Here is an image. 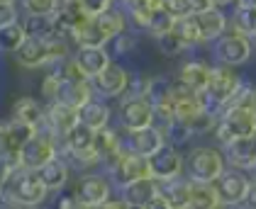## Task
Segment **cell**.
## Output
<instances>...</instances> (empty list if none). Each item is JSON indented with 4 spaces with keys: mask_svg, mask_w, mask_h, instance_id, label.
I'll use <instances>...</instances> for the list:
<instances>
[{
    "mask_svg": "<svg viewBox=\"0 0 256 209\" xmlns=\"http://www.w3.org/2000/svg\"><path fill=\"white\" fill-rule=\"evenodd\" d=\"M124 151H127V146H124V139L120 136L118 129H112L108 124V127L96 132V153H98L100 163H105L110 168Z\"/></svg>",
    "mask_w": 256,
    "mask_h": 209,
    "instance_id": "21",
    "label": "cell"
},
{
    "mask_svg": "<svg viewBox=\"0 0 256 209\" xmlns=\"http://www.w3.org/2000/svg\"><path fill=\"white\" fill-rule=\"evenodd\" d=\"M112 119V107L102 100V97H90L83 107H78V122L86 124L88 129H102L108 127Z\"/></svg>",
    "mask_w": 256,
    "mask_h": 209,
    "instance_id": "25",
    "label": "cell"
},
{
    "mask_svg": "<svg viewBox=\"0 0 256 209\" xmlns=\"http://www.w3.org/2000/svg\"><path fill=\"white\" fill-rule=\"evenodd\" d=\"M22 12L18 0H0V27H8L12 22H20Z\"/></svg>",
    "mask_w": 256,
    "mask_h": 209,
    "instance_id": "39",
    "label": "cell"
},
{
    "mask_svg": "<svg viewBox=\"0 0 256 209\" xmlns=\"http://www.w3.org/2000/svg\"><path fill=\"white\" fill-rule=\"evenodd\" d=\"M161 7H164L166 12H171L176 19L193 15V2H190V0H164Z\"/></svg>",
    "mask_w": 256,
    "mask_h": 209,
    "instance_id": "40",
    "label": "cell"
},
{
    "mask_svg": "<svg viewBox=\"0 0 256 209\" xmlns=\"http://www.w3.org/2000/svg\"><path fill=\"white\" fill-rule=\"evenodd\" d=\"M118 114H120V129L124 134L139 132L144 127L156 124V117H154L152 105L142 95H122Z\"/></svg>",
    "mask_w": 256,
    "mask_h": 209,
    "instance_id": "7",
    "label": "cell"
},
{
    "mask_svg": "<svg viewBox=\"0 0 256 209\" xmlns=\"http://www.w3.org/2000/svg\"><path fill=\"white\" fill-rule=\"evenodd\" d=\"M158 192L166 197L171 209H188V205H190V178L178 175L174 180L158 183Z\"/></svg>",
    "mask_w": 256,
    "mask_h": 209,
    "instance_id": "27",
    "label": "cell"
},
{
    "mask_svg": "<svg viewBox=\"0 0 256 209\" xmlns=\"http://www.w3.org/2000/svg\"><path fill=\"white\" fill-rule=\"evenodd\" d=\"M249 185H252V175L246 171H236V168H224V173L215 180V188L222 205L244 202V197L249 192Z\"/></svg>",
    "mask_w": 256,
    "mask_h": 209,
    "instance_id": "12",
    "label": "cell"
},
{
    "mask_svg": "<svg viewBox=\"0 0 256 209\" xmlns=\"http://www.w3.org/2000/svg\"><path fill=\"white\" fill-rule=\"evenodd\" d=\"M252 139H254V144H256V132H254V136H252Z\"/></svg>",
    "mask_w": 256,
    "mask_h": 209,
    "instance_id": "54",
    "label": "cell"
},
{
    "mask_svg": "<svg viewBox=\"0 0 256 209\" xmlns=\"http://www.w3.org/2000/svg\"><path fill=\"white\" fill-rule=\"evenodd\" d=\"M249 173H252V180H256V171H249Z\"/></svg>",
    "mask_w": 256,
    "mask_h": 209,
    "instance_id": "53",
    "label": "cell"
},
{
    "mask_svg": "<svg viewBox=\"0 0 256 209\" xmlns=\"http://www.w3.org/2000/svg\"><path fill=\"white\" fill-rule=\"evenodd\" d=\"M2 195H8L10 200H15L18 205L32 209L40 207L42 202L46 200V188L40 183L37 173L27 171V168H12V173L8 175V180L2 183Z\"/></svg>",
    "mask_w": 256,
    "mask_h": 209,
    "instance_id": "2",
    "label": "cell"
},
{
    "mask_svg": "<svg viewBox=\"0 0 256 209\" xmlns=\"http://www.w3.org/2000/svg\"><path fill=\"white\" fill-rule=\"evenodd\" d=\"M59 0H20L22 15H54Z\"/></svg>",
    "mask_w": 256,
    "mask_h": 209,
    "instance_id": "38",
    "label": "cell"
},
{
    "mask_svg": "<svg viewBox=\"0 0 256 209\" xmlns=\"http://www.w3.org/2000/svg\"><path fill=\"white\" fill-rule=\"evenodd\" d=\"M112 51H115V56H134V51H137L139 46V39L134 32H130V29H124V32H120L115 39H110V44H108Z\"/></svg>",
    "mask_w": 256,
    "mask_h": 209,
    "instance_id": "36",
    "label": "cell"
},
{
    "mask_svg": "<svg viewBox=\"0 0 256 209\" xmlns=\"http://www.w3.org/2000/svg\"><path fill=\"white\" fill-rule=\"evenodd\" d=\"M130 76H132V71H127L122 63H118V61H110L98 76L90 80L93 93L98 97H102V100H118V97H122L127 93Z\"/></svg>",
    "mask_w": 256,
    "mask_h": 209,
    "instance_id": "8",
    "label": "cell"
},
{
    "mask_svg": "<svg viewBox=\"0 0 256 209\" xmlns=\"http://www.w3.org/2000/svg\"><path fill=\"white\" fill-rule=\"evenodd\" d=\"M96 19V24L100 27V32L108 37V41L110 39H115L120 34V32H124V29H130V24H127V12H122L120 7H110V10H105V12H100Z\"/></svg>",
    "mask_w": 256,
    "mask_h": 209,
    "instance_id": "29",
    "label": "cell"
},
{
    "mask_svg": "<svg viewBox=\"0 0 256 209\" xmlns=\"http://www.w3.org/2000/svg\"><path fill=\"white\" fill-rule=\"evenodd\" d=\"M56 83H59V73L52 68L46 76L42 78V83H40V90H42V97H44V100L52 102V95H54V90H56Z\"/></svg>",
    "mask_w": 256,
    "mask_h": 209,
    "instance_id": "42",
    "label": "cell"
},
{
    "mask_svg": "<svg viewBox=\"0 0 256 209\" xmlns=\"http://www.w3.org/2000/svg\"><path fill=\"white\" fill-rule=\"evenodd\" d=\"M220 151L224 156L227 168H236V171H252L256 166V144L252 136L244 139H232L224 146H220Z\"/></svg>",
    "mask_w": 256,
    "mask_h": 209,
    "instance_id": "15",
    "label": "cell"
},
{
    "mask_svg": "<svg viewBox=\"0 0 256 209\" xmlns=\"http://www.w3.org/2000/svg\"><path fill=\"white\" fill-rule=\"evenodd\" d=\"M217 122H220V112L215 110H208V107H202L198 114H193L188 122H183L186 127H188V132L193 134V139L196 136H208V134L215 132Z\"/></svg>",
    "mask_w": 256,
    "mask_h": 209,
    "instance_id": "31",
    "label": "cell"
},
{
    "mask_svg": "<svg viewBox=\"0 0 256 209\" xmlns=\"http://www.w3.org/2000/svg\"><path fill=\"white\" fill-rule=\"evenodd\" d=\"M34 132H37V129L30 127V124L15 122L12 117H2V119H0V153L18 166V153H20V149L24 146V141Z\"/></svg>",
    "mask_w": 256,
    "mask_h": 209,
    "instance_id": "11",
    "label": "cell"
},
{
    "mask_svg": "<svg viewBox=\"0 0 256 209\" xmlns=\"http://www.w3.org/2000/svg\"><path fill=\"white\" fill-rule=\"evenodd\" d=\"M254 132H256V112L244 110V107H236V105H227L222 110V114H220V122H217L212 134H215L217 144L224 146L232 139L254 136Z\"/></svg>",
    "mask_w": 256,
    "mask_h": 209,
    "instance_id": "6",
    "label": "cell"
},
{
    "mask_svg": "<svg viewBox=\"0 0 256 209\" xmlns=\"http://www.w3.org/2000/svg\"><path fill=\"white\" fill-rule=\"evenodd\" d=\"M108 171H110V183H112L115 188H120V190H122L124 185L134 183V180L152 178V175H149L146 158H142V156H137V153H132V151H124Z\"/></svg>",
    "mask_w": 256,
    "mask_h": 209,
    "instance_id": "10",
    "label": "cell"
},
{
    "mask_svg": "<svg viewBox=\"0 0 256 209\" xmlns=\"http://www.w3.org/2000/svg\"><path fill=\"white\" fill-rule=\"evenodd\" d=\"M18 66L24 71H37V68H46L49 66V54H46V39H34L27 37L22 41V46L12 54Z\"/></svg>",
    "mask_w": 256,
    "mask_h": 209,
    "instance_id": "22",
    "label": "cell"
},
{
    "mask_svg": "<svg viewBox=\"0 0 256 209\" xmlns=\"http://www.w3.org/2000/svg\"><path fill=\"white\" fill-rule=\"evenodd\" d=\"M161 2H164V0H134L130 7L142 10V12H152V10H158V7H161ZM130 7H127V10H130Z\"/></svg>",
    "mask_w": 256,
    "mask_h": 209,
    "instance_id": "43",
    "label": "cell"
},
{
    "mask_svg": "<svg viewBox=\"0 0 256 209\" xmlns=\"http://www.w3.org/2000/svg\"><path fill=\"white\" fill-rule=\"evenodd\" d=\"M27 39L22 22H12L8 27H0V54H15Z\"/></svg>",
    "mask_w": 256,
    "mask_h": 209,
    "instance_id": "33",
    "label": "cell"
},
{
    "mask_svg": "<svg viewBox=\"0 0 256 209\" xmlns=\"http://www.w3.org/2000/svg\"><path fill=\"white\" fill-rule=\"evenodd\" d=\"M227 163L217 146H196L186 158V178L196 183H215L224 173Z\"/></svg>",
    "mask_w": 256,
    "mask_h": 209,
    "instance_id": "4",
    "label": "cell"
},
{
    "mask_svg": "<svg viewBox=\"0 0 256 209\" xmlns=\"http://www.w3.org/2000/svg\"><path fill=\"white\" fill-rule=\"evenodd\" d=\"M174 24H176V17H174L171 12H166L164 7H158V10H152V12H149V19H146V32L156 39V37L168 34V32H174Z\"/></svg>",
    "mask_w": 256,
    "mask_h": 209,
    "instance_id": "35",
    "label": "cell"
},
{
    "mask_svg": "<svg viewBox=\"0 0 256 209\" xmlns=\"http://www.w3.org/2000/svg\"><path fill=\"white\" fill-rule=\"evenodd\" d=\"M10 117H12L15 122H22V124H30V127L40 129L42 122H44V105L32 95H20L12 100Z\"/></svg>",
    "mask_w": 256,
    "mask_h": 209,
    "instance_id": "23",
    "label": "cell"
},
{
    "mask_svg": "<svg viewBox=\"0 0 256 209\" xmlns=\"http://www.w3.org/2000/svg\"><path fill=\"white\" fill-rule=\"evenodd\" d=\"M156 49H158V54L166 58H180L183 54L190 51V46L186 44V39L178 37L176 32H168L164 37H156Z\"/></svg>",
    "mask_w": 256,
    "mask_h": 209,
    "instance_id": "34",
    "label": "cell"
},
{
    "mask_svg": "<svg viewBox=\"0 0 256 209\" xmlns=\"http://www.w3.org/2000/svg\"><path fill=\"white\" fill-rule=\"evenodd\" d=\"M246 76L236 73V68L232 66H222V63H212V71H210V80L202 90L205 95V107L208 110H215L222 114V110L236 97V93L242 90Z\"/></svg>",
    "mask_w": 256,
    "mask_h": 209,
    "instance_id": "1",
    "label": "cell"
},
{
    "mask_svg": "<svg viewBox=\"0 0 256 209\" xmlns=\"http://www.w3.org/2000/svg\"><path fill=\"white\" fill-rule=\"evenodd\" d=\"M222 200L217 195L215 183H196L190 180V205L188 209H220Z\"/></svg>",
    "mask_w": 256,
    "mask_h": 209,
    "instance_id": "28",
    "label": "cell"
},
{
    "mask_svg": "<svg viewBox=\"0 0 256 209\" xmlns=\"http://www.w3.org/2000/svg\"><path fill=\"white\" fill-rule=\"evenodd\" d=\"M234 7H252V10H256V0H234Z\"/></svg>",
    "mask_w": 256,
    "mask_h": 209,
    "instance_id": "49",
    "label": "cell"
},
{
    "mask_svg": "<svg viewBox=\"0 0 256 209\" xmlns=\"http://www.w3.org/2000/svg\"><path fill=\"white\" fill-rule=\"evenodd\" d=\"M115 5V0H80V7L88 17H98L100 12L110 10Z\"/></svg>",
    "mask_w": 256,
    "mask_h": 209,
    "instance_id": "41",
    "label": "cell"
},
{
    "mask_svg": "<svg viewBox=\"0 0 256 209\" xmlns=\"http://www.w3.org/2000/svg\"><path fill=\"white\" fill-rule=\"evenodd\" d=\"M90 97H96L90 80H74V78L59 76V83H56V90H54V95H52V102H59V105L78 110Z\"/></svg>",
    "mask_w": 256,
    "mask_h": 209,
    "instance_id": "13",
    "label": "cell"
},
{
    "mask_svg": "<svg viewBox=\"0 0 256 209\" xmlns=\"http://www.w3.org/2000/svg\"><path fill=\"white\" fill-rule=\"evenodd\" d=\"M120 192H122L120 200L124 202V207L142 209L158 192V183L154 180V178H142V180H134V183L124 185Z\"/></svg>",
    "mask_w": 256,
    "mask_h": 209,
    "instance_id": "24",
    "label": "cell"
},
{
    "mask_svg": "<svg viewBox=\"0 0 256 209\" xmlns=\"http://www.w3.org/2000/svg\"><path fill=\"white\" fill-rule=\"evenodd\" d=\"M34 173H37L40 183L46 188V192H61L66 188V183H68V163L61 156L52 158L49 163H44Z\"/></svg>",
    "mask_w": 256,
    "mask_h": 209,
    "instance_id": "26",
    "label": "cell"
},
{
    "mask_svg": "<svg viewBox=\"0 0 256 209\" xmlns=\"http://www.w3.org/2000/svg\"><path fill=\"white\" fill-rule=\"evenodd\" d=\"M149 163V175L156 180V183H166V180H174L178 175H183V168H186V158L180 156L176 146L171 144H164L154 156L146 158Z\"/></svg>",
    "mask_w": 256,
    "mask_h": 209,
    "instance_id": "9",
    "label": "cell"
},
{
    "mask_svg": "<svg viewBox=\"0 0 256 209\" xmlns=\"http://www.w3.org/2000/svg\"><path fill=\"white\" fill-rule=\"evenodd\" d=\"M215 7H227V5H234V0H210Z\"/></svg>",
    "mask_w": 256,
    "mask_h": 209,
    "instance_id": "50",
    "label": "cell"
},
{
    "mask_svg": "<svg viewBox=\"0 0 256 209\" xmlns=\"http://www.w3.org/2000/svg\"><path fill=\"white\" fill-rule=\"evenodd\" d=\"M32 209H34V207H32Z\"/></svg>",
    "mask_w": 256,
    "mask_h": 209,
    "instance_id": "56",
    "label": "cell"
},
{
    "mask_svg": "<svg viewBox=\"0 0 256 209\" xmlns=\"http://www.w3.org/2000/svg\"><path fill=\"white\" fill-rule=\"evenodd\" d=\"M193 2V12H202V10H208V7H215L210 0H190Z\"/></svg>",
    "mask_w": 256,
    "mask_h": 209,
    "instance_id": "48",
    "label": "cell"
},
{
    "mask_svg": "<svg viewBox=\"0 0 256 209\" xmlns=\"http://www.w3.org/2000/svg\"><path fill=\"white\" fill-rule=\"evenodd\" d=\"M174 32H176L178 37L186 39V44H188L190 49L200 44V34H198V27H196L193 15H188V17H178L176 24H174Z\"/></svg>",
    "mask_w": 256,
    "mask_h": 209,
    "instance_id": "37",
    "label": "cell"
},
{
    "mask_svg": "<svg viewBox=\"0 0 256 209\" xmlns=\"http://www.w3.org/2000/svg\"><path fill=\"white\" fill-rule=\"evenodd\" d=\"M90 209H124V202L122 200H105V202H100V205H96V207H90Z\"/></svg>",
    "mask_w": 256,
    "mask_h": 209,
    "instance_id": "47",
    "label": "cell"
},
{
    "mask_svg": "<svg viewBox=\"0 0 256 209\" xmlns=\"http://www.w3.org/2000/svg\"><path fill=\"white\" fill-rule=\"evenodd\" d=\"M0 192H2V188H0Z\"/></svg>",
    "mask_w": 256,
    "mask_h": 209,
    "instance_id": "55",
    "label": "cell"
},
{
    "mask_svg": "<svg viewBox=\"0 0 256 209\" xmlns=\"http://www.w3.org/2000/svg\"><path fill=\"white\" fill-rule=\"evenodd\" d=\"M120 5H122V7H130V5H132V2H134V0H118Z\"/></svg>",
    "mask_w": 256,
    "mask_h": 209,
    "instance_id": "52",
    "label": "cell"
},
{
    "mask_svg": "<svg viewBox=\"0 0 256 209\" xmlns=\"http://www.w3.org/2000/svg\"><path fill=\"white\" fill-rule=\"evenodd\" d=\"M244 207L256 209V180H252V185H249V192H246V197H244Z\"/></svg>",
    "mask_w": 256,
    "mask_h": 209,
    "instance_id": "46",
    "label": "cell"
},
{
    "mask_svg": "<svg viewBox=\"0 0 256 209\" xmlns=\"http://www.w3.org/2000/svg\"><path fill=\"white\" fill-rule=\"evenodd\" d=\"M164 144H166V134H164V129H161L158 124L144 127V129H139V132H130L127 134V141H124L127 151L137 153L142 158L154 156Z\"/></svg>",
    "mask_w": 256,
    "mask_h": 209,
    "instance_id": "18",
    "label": "cell"
},
{
    "mask_svg": "<svg viewBox=\"0 0 256 209\" xmlns=\"http://www.w3.org/2000/svg\"><path fill=\"white\" fill-rule=\"evenodd\" d=\"M12 168H18V166H15L10 158H5V156L0 153V188H2V183L8 180V175L12 173Z\"/></svg>",
    "mask_w": 256,
    "mask_h": 209,
    "instance_id": "44",
    "label": "cell"
},
{
    "mask_svg": "<svg viewBox=\"0 0 256 209\" xmlns=\"http://www.w3.org/2000/svg\"><path fill=\"white\" fill-rule=\"evenodd\" d=\"M74 195L83 207H96L100 202L110 200L112 195V183L102 175H80L76 188H74Z\"/></svg>",
    "mask_w": 256,
    "mask_h": 209,
    "instance_id": "14",
    "label": "cell"
},
{
    "mask_svg": "<svg viewBox=\"0 0 256 209\" xmlns=\"http://www.w3.org/2000/svg\"><path fill=\"white\" fill-rule=\"evenodd\" d=\"M74 63L78 66V71L83 73L86 80H93L100 71L112 61V54L108 51V46H76L74 49Z\"/></svg>",
    "mask_w": 256,
    "mask_h": 209,
    "instance_id": "17",
    "label": "cell"
},
{
    "mask_svg": "<svg viewBox=\"0 0 256 209\" xmlns=\"http://www.w3.org/2000/svg\"><path fill=\"white\" fill-rule=\"evenodd\" d=\"M220 209H246V207H244V202H239V205H222Z\"/></svg>",
    "mask_w": 256,
    "mask_h": 209,
    "instance_id": "51",
    "label": "cell"
},
{
    "mask_svg": "<svg viewBox=\"0 0 256 209\" xmlns=\"http://www.w3.org/2000/svg\"><path fill=\"white\" fill-rule=\"evenodd\" d=\"M76 124H78V110L66 107V105H59V102H49V105L44 107V122H42V129L52 132L59 141L71 132Z\"/></svg>",
    "mask_w": 256,
    "mask_h": 209,
    "instance_id": "16",
    "label": "cell"
},
{
    "mask_svg": "<svg viewBox=\"0 0 256 209\" xmlns=\"http://www.w3.org/2000/svg\"><path fill=\"white\" fill-rule=\"evenodd\" d=\"M24 34L34 39H49L54 37V19L52 15H22L20 17Z\"/></svg>",
    "mask_w": 256,
    "mask_h": 209,
    "instance_id": "30",
    "label": "cell"
},
{
    "mask_svg": "<svg viewBox=\"0 0 256 209\" xmlns=\"http://www.w3.org/2000/svg\"><path fill=\"white\" fill-rule=\"evenodd\" d=\"M59 149H61L59 139L52 132H46V129L40 127L20 149V153H18V166L27 168V171H37L44 163H49L52 158H56Z\"/></svg>",
    "mask_w": 256,
    "mask_h": 209,
    "instance_id": "5",
    "label": "cell"
},
{
    "mask_svg": "<svg viewBox=\"0 0 256 209\" xmlns=\"http://www.w3.org/2000/svg\"><path fill=\"white\" fill-rule=\"evenodd\" d=\"M210 71H212V63L205 61V58H188L186 63H180L176 73V80L188 88V90H205L208 80H210Z\"/></svg>",
    "mask_w": 256,
    "mask_h": 209,
    "instance_id": "20",
    "label": "cell"
},
{
    "mask_svg": "<svg viewBox=\"0 0 256 209\" xmlns=\"http://www.w3.org/2000/svg\"><path fill=\"white\" fill-rule=\"evenodd\" d=\"M74 44H76V46H108L110 41H108V37L100 32V27L96 24V19L88 17L78 27V32L74 34Z\"/></svg>",
    "mask_w": 256,
    "mask_h": 209,
    "instance_id": "32",
    "label": "cell"
},
{
    "mask_svg": "<svg viewBox=\"0 0 256 209\" xmlns=\"http://www.w3.org/2000/svg\"><path fill=\"white\" fill-rule=\"evenodd\" d=\"M256 54L254 41L242 34V32H234L227 27V32L222 37H217L212 41V56H215L217 63L222 66H232V68H242L246 66Z\"/></svg>",
    "mask_w": 256,
    "mask_h": 209,
    "instance_id": "3",
    "label": "cell"
},
{
    "mask_svg": "<svg viewBox=\"0 0 256 209\" xmlns=\"http://www.w3.org/2000/svg\"><path fill=\"white\" fill-rule=\"evenodd\" d=\"M142 209H171V205L166 202V197H164L161 192H156V195H154V197H152Z\"/></svg>",
    "mask_w": 256,
    "mask_h": 209,
    "instance_id": "45",
    "label": "cell"
},
{
    "mask_svg": "<svg viewBox=\"0 0 256 209\" xmlns=\"http://www.w3.org/2000/svg\"><path fill=\"white\" fill-rule=\"evenodd\" d=\"M193 19L200 34V44H212L230 27V17L222 12V7H208L202 12H193Z\"/></svg>",
    "mask_w": 256,
    "mask_h": 209,
    "instance_id": "19",
    "label": "cell"
}]
</instances>
